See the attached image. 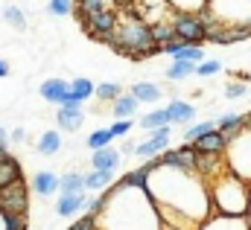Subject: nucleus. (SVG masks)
<instances>
[{
	"label": "nucleus",
	"mask_w": 251,
	"mask_h": 230,
	"mask_svg": "<svg viewBox=\"0 0 251 230\" xmlns=\"http://www.w3.org/2000/svg\"><path fill=\"white\" fill-rule=\"evenodd\" d=\"M97 230H161V216L146 189L117 184L105 192V207L97 216Z\"/></svg>",
	"instance_id": "obj_1"
},
{
	"label": "nucleus",
	"mask_w": 251,
	"mask_h": 230,
	"mask_svg": "<svg viewBox=\"0 0 251 230\" xmlns=\"http://www.w3.org/2000/svg\"><path fill=\"white\" fill-rule=\"evenodd\" d=\"M210 186V204H213V213L219 216H231V219H240V216H249L251 210V186L231 175L228 169L222 175H216L213 181H207Z\"/></svg>",
	"instance_id": "obj_2"
},
{
	"label": "nucleus",
	"mask_w": 251,
	"mask_h": 230,
	"mask_svg": "<svg viewBox=\"0 0 251 230\" xmlns=\"http://www.w3.org/2000/svg\"><path fill=\"white\" fill-rule=\"evenodd\" d=\"M108 44L117 53L131 56V58H146L161 50L155 44V38H152V26H146L143 21H126V23H120L114 29V35L108 38Z\"/></svg>",
	"instance_id": "obj_3"
},
{
	"label": "nucleus",
	"mask_w": 251,
	"mask_h": 230,
	"mask_svg": "<svg viewBox=\"0 0 251 230\" xmlns=\"http://www.w3.org/2000/svg\"><path fill=\"white\" fill-rule=\"evenodd\" d=\"M225 166H228L231 175H237L246 184H251V125H246L243 131H237L234 137H228Z\"/></svg>",
	"instance_id": "obj_4"
},
{
	"label": "nucleus",
	"mask_w": 251,
	"mask_h": 230,
	"mask_svg": "<svg viewBox=\"0 0 251 230\" xmlns=\"http://www.w3.org/2000/svg\"><path fill=\"white\" fill-rule=\"evenodd\" d=\"M207 18H213L219 26H251V0H210L204 9Z\"/></svg>",
	"instance_id": "obj_5"
},
{
	"label": "nucleus",
	"mask_w": 251,
	"mask_h": 230,
	"mask_svg": "<svg viewBox=\"0 0 251 230\" xmlns=\"http://www.w3.org/2000/svg\"><path fill=\"white\" fill-rule=\"evenodd\" d=\"M173 32L190 47H201V41H207V26L201 15H173Z\"/></svg>",
	"instance_id": "obj_6"
},
{
	"label": "nucleus",
	"mask_w": 251,
	"mask_h": 230,
	"mask_svg": "<svg viewBox=\"0 0 251 230\" xmlns=\"http://www.w3.org/2000/svg\"><path fill=\"white\" fill-rule=\"evenodd\" d=\"M170 134H173V125H164V128H158V131H149V137L146 140H140L137 143V158H161L167 149H170Z\"/></svg>",
	"instance_id": "obj_7"
},
{
	"label": "nucleus",
	"mask_w": 251,
	"mask_h": 230,
	"mask_svg": "<svg viewBox=\"0 0 251 230\" xmlns=\"http://www.w3.org/2000/svg\"><path fill=\"white\" fill-rule=\"evenodd\" d=\"M85 26H88V32L97 35V38H111L114 29L120 26V21H117V15H114L111 9H105V12H97V15L85 18Z\"/></svg>",
	"instance_id": "obj_8"
},
{
	"label": "nucleus",
	"mask_w": 251,
	"mask_h": 230,
	"mask_svg": "<svg viewBox=\"0 0 251 230\" xmlns=\"http://www.w3.org/2000/svg\"><path fill=\"white\" fill-rule=\"evenodd\" d=\"M0 210L6 216H24V210H26V189H24V184L0 189Z\"/></svg>",
	"instance_id": "obj_9"
},
{
	"label": "nucleus",
	"mask_w": 251,
	"mask_h": 230,
	"mask_svg": "<svg viewBox=\"0 0 251 230\" xmlns=\"http://www.w3.org/2000/svg\"><path fill=\"white\" fill-rule=\"evenodd\" d=\"M38 93L44 96V102H50V105H59V108H62L64 102H67V96H70V82L50 76V79H44V82L38 85Z\"/></svg>",
	"instance_id": "obj_10"
},
{
	"label": "nucleus",
	"mask_w": 251,
	"mask_h": 230,
	"mask_svg": "<svg viewBox=\"0 0 251 230\" xmlns=\"http://www.w3.org/2000/svg\"><path fill=\"white\" fill-rule=\"evenodd\" d=\"M120 163H123V155L114 146L100 149V152H91V169H97V172H117Z\"/></svg>",
	"instance_id": "obj_11"
},
{
	"label": "nucleus",
	"mask_w": 251,
	"mask_h": 230,
	"mask_svg": "<svg viewBox=\"0 0 251 230\" xmlns=\"http://www.w3.org/2000/svg\"><path fill=\"white\" fill-rule=\"evenodd\" d=\"M94 93H97V85H94L91 79H85V76H76V79L70 82V96H67L64 105H70V108H82V102H88Z\"/></svg>",
	"instance_id": "obj_12"
},
{
	"label": "nucleus",
	"mask_w": 251,
	"mask_h": 230,
	"mask_svg": "<svg viewBox=\"0 0 251 230\" xmlns=\"http://www.w3.org/2000/svg\"><path fill=\"white\" fill-rule=\"evenodd\" d=\"M190 146L196 149V155H225V149H228V137L216 128V131L204 134L201 140H196V143H190Z\"/></svg>",
	"instance_id": "obj_13"
},
{
	"label": "nucleus",
	"mask_w": 251,
	"mask_h": 230,
	"mask_svg": "<svg viewBox=\"0 0 251 230\" xmlns=\"http://www.w3.org/2000/svg\"><path fill=\"white\" fill-rule=\"evenodd\" d=\"M161 53H167V56H173L176 61H190V64H201L204 61V50L201 47H190V44H184V41H173V44H167Z\"/></svg>",
	"instance_id": "obj_14"
},
{
	"label": "nucleus",
	"mask_w": 251,
	"mask_h": 230,
	"mask_svg": "<svg viewBox=\"0 0 251 230\" xmlns=\"http://www.w3.org/2000/svg\"><path fill=\"white\" fill-rule=\"evenodd\" d=\"M82 122H85V111L82 108H70V105H64L56 111V125H59V131H79L82 128Z\"/></svg>",
	"instance_id": "obj_15"
},
{
	"label": "nucleus",
	"mask_w": 251,
	"mask_h": 230,
	"mask_svg": "<svg viewBox=\"0 0 251 230\" xmlns=\"http://www.w3.org/2000/svg\"><path fill=\"white\" fill-rule=\"evenodd\" d=\"M59 186H62V178L56 172H35L32 175V189L41 195V198H50V195H56L59 192Z\"/></svg>",
	"instance_id": "obj_16"
},
{
	"label": "nucleus",
	"mask_w": 251,
	"mask_h": 230,
	"mask_svg": "<svg viewBox=\"0 0 251 230\" xmlns=\"http://www.w3.org/2000/svg\"><path fill=\"white\" fill-rule=\"evenodd\" d=\"M167 114H170V125H193L196 108L190 102H184V99H173L167 105Z\"/></svg>",
	"instance_id": "obj_17"
},
{
	"label": "nucleus",
	"mask_w": 251,
	"mask_h": 230,
	"mask_svg": "<svg viewBox=\"0 0 251 230\" xmlns=\"http://www.w3.org/2000/svg\"><path fill=\"white\" fill-rule=\"evenodd\" d=\"M85 207H88V195H85V192H79V195H62V198H59V204H56V216L70 219V216L82 213Z\"/></svg>",
	"instance_id": "obj_18"
},
{
	"label": "nucleus",
	"mask_w": 251,
	"mask_h": 230,
	"mask_svg": "<svg viewBox=\"0 0 251 230\" xmlns=\"http://www.w3.org/2000/svg\"><path fill=\"white\" fill-rule=\"evenodd\" d=\"M15 184H21V163L12 155H6L0 158V189H9Z\"/></svg>",
	"instance_id": "obj_19"
},
{
	"label": "nucleus",
	"mask_w": 251,
	"mask_h": 230,
	"mask_svg": "<svg viewBox=\"0 0 251 230\" xmlns=\"http://www.w3.org/2000/svg\"><path fill=\"white\" fill-rule=\"evenodd\" d=\"M128 93H131L137 102H146V105H155V102L161 99V88H158L155 82H134V85L128 88Z\"/></svg>",
	"instance_id": "obj_20"
},
{
	"label": "nucleus",
	"mask_w": 251,
	"mask_h": 230,
	"mask_svg": "<svg viewBox=\"0 0 251 230\" xmlns=\"http://www.w3.org/2000/svg\"><path fill=\"white\" fill-rule=\"evenodd\" d=\"M35 149H38L44 158H50V155H59V152H62V131H59V128H50V131H44V134L38 137Z\"/></svg>",
	"instance_id": "obj_21"
},
{
	"label": "nucleus",
	"mask_w": 251,
	"mask_h": 230,
	"mask_svg": "<svg viewBox=\"0 0 251 230\" xmlns=\"http://www.w3.org/2000/svg\"><path fill=\"white\" fill-rule=\"evenodd\" d=\"M249 125V114H222L216 119V128L225 134V137H234L237 131H243Z\"/></svg>",
	"instance_id": "obj_22"
},
{
	"label": "nucleus",
	"mask_w": 251,
	"mask_h": 230,
	"mask_svg": "<svg viewBox=\"0 0 251 230\" xmlns=\"http://www.w3.org/2000/svg\"><path fill=\"white\" fill-rule=\"evenodd\" d=\"M137 99L131 96V93H123V96H117L114 102H111V114H114V119H131V116L137 114Z\"/></svg>",
	"instance_id": "obj_23"
},
{
	"label": "nucleus",
	"mask_w": 251,
	"mask_h": 230,
	"mask_svg": "<svg viewBox=\"0 0 251 230\" xmlns=\"http://www.w3.org/2000/svg\"><path fill=\"white\" fill-rule=\"evenodd\" d=\"M111 178H114V172H97V169H91V172L85 175V192H105L111 186Z\"/></svg>",
	"instance_id": "obj_24"
},
{
	"label": "nucleus",
	"mask_w": 251,
	"mask_h": 230,
	"mask_svg": "<svg viewBox=\"0 0 251 230\" xmlns=\"http://www.w3.org/2000/svg\"><path fill=\"white\" fill-rule=\"evenodd\" d=\"M137 125H140V128H146V131H158V128L170 125V114H167V108L149 111V114H143L140 119H137Z\"/></svg>",
	"instance_id": "obj_25"
},
{
	"label": "nucleus",
	"mask_w": 251,
	"mask_h": 230,
	"mask_svg": "<svg viewBox=\"0 0 251 230\" xmlns=\"http://www.w3.org/2000/svg\"><path fill=\"white\" fill-rule=\"evenodd\" d=\"M176 15H201L210 0H167Z\"/></svg>",
	"instance_id": "obj_26"
},
{
	"label": "nucleus",
	"mask_w": 251,
	"mask_h": 230,
	"mask_svg": "<svg viewBox=\"0 0 251 230\" xmlns=\"http://www.w3.org/2000/svg\"><path fill=\"white\" fill-rule=\"evenodd\" d=\"M59 192L62 195H79V192H85V175L82 172H64Z\"/></svg>",
	"instance_id": "obj_27"
},
{
	"label": "nucleus",
	"mask_w": 251,
	"mask_h": 230,
	"mask_svg": "<svg viewBox=\"0 0 251 230\" xmlns=\"http://www.w3.org/2000/svg\"><path fill=\"white\" fill-rule=\"evenodd\" d=\"M164 76H167L170 82H184L190 76H196V64H190V61H173V64L164 70Z\"/></svg>",
	"instance_id": "obj_28"
},
{
	"label": "nucleus",
	"mask_w": 251,
	"mask_h": 230,
	"mask_svg": "<svg viewBox=\"0 0 251 230\" xmlns=\"http://www.w3.org/2000/svg\"><path fill=\"white\" fill-rule=\"evenodd\" d=\"M210 131H216V119H201V122H193L184 128V143H196V140H201L204 134H210Z\"/></svg>",
	"instance_id": "obj_29"
},
{
	"label": "nucleus",
	"mask_w": 251,
	"mask_h": 230,
	"mask_svg": "<svg viewBox=\"0 0 251 230\" xmlns=\"http://www.w3.org/2000/svg\"><path fill=\"white\" fill-rule=\"evenodd\" d=\"M88 149L91 152H100V149H108L111 143H114V134H111V128H97V131H91L88 134Z\"/></svg>",
	"instance_id": "obj_30"
},
{
	"label": "nucleus",
	"mask_w": 251,
	"mask_h": 230,
	"mask_svg": "<svg viewBox=\"0 0 251 230\" xmlns=\"http://www.w3.org/2000/svg\"><path fill=\"white\" fill-rule=\"evenodd\" d=\"M3 21H6L12 29H18V32H24V29H26V15H24V9H21V6H15V3H9V6L3 9Z\"/></svg>",
	"instance_id": "obj_31"
},
{
	"label": "nucleus",
	"mask_w": 251,
	"mask_h": 230,
	"mask_svg": "<svg viewBox=\"0 0 251 230\" xmlns=\"http://www.w3.org/2000/svg\"><path fill=\"white\" fill-rule=\"evenodd\" d=\"M94 96H97L100 102H108V105H111V102H114L117 96H123V88H120L117 82H100V85H97V93H94Z\"/></svg>",
	"instance_id": "obj_32"
},
{
	"label": "nucleus",
	"mask_w": 251,
	"mask_h": 230,
	"mask_svg": "<svg viewBox=\"0 0 251 230\" xmlns=\"http://www.w3.org/2000/svg\"><path fill=\"white\" fill-rule=\"evenodd\" d=\"M152 38H155V44L164 50L167 44H173L176 41V32H173V23H155L152 26Z\"/></svg>",
	"instance_id": "obj_33"
},
{
	"label": "nucleus",
	"mask_w": 251,
	"mask_h": 230,
	"mask_svg": "<svg viewBox=\"0 0 251 230\" xmlns=\"http://www.w3.org/2000/svg\"><path fill=\"white\" fill-rule=\"evenodd\" d=\"M73 9H76L73 0H47V15H53V18H67V15H73Z\"/></svg>",
	"instance_id": "obj_34"
},
{
	"label": "nucleus",
	"mask_w": 251,
	"mask_h": 230,
	"mask_svg": "<svg viewBox=\"0 0 251 230\" xmlns=\"http://www.w3.org/2000/svg\"><path fill=\"white\" fill-rule=\"evenodd\" d=\"M216 73H222V61H216V58H204L201 64H196V76H201V79L216 76Z\"/></svg>",
	"instance_id": "obj_35"
},
{
	"label": "nucleus",
	"mask_w": 251,
	"mask_h": 230,
	"mask_svg": "<svg viewBox=\"0 0 251 230\" xmlns=\"http://www.w3.org/2000/svg\"><path fill=\"white\" fill-rule=\"evenodd\" d=\"M97 12H105V0H79V15L91 18Z\"/></svg>",
	"instance_id": "obj_36"
},
{
	"label": "nucleus",
	"mask_w": 251,
	"mask_h": 230,
	"mask_svg": "<svg viewBox=\"0 0 251 230\" xmlns=\"http://www.w3.org/2000/svg\"><path fill=\"white\" fill-rule=\"evenodd\" d=\"M246 93H249L246 82H228V85H225V96H228V99H243Z\"/></svg>",
	"instance_id": "obj_37"
},
{
	"label": "nucleus",
	"mask_w": 251,
	"mask_h": 230,
	"mask_svg": "<svg viewBox=\"0 0 251 230\" xmlns=\"http://www.w3.org/2000/svg\"><path fill=\"white\" fill-rule=\"evenodd\" d=\"M108 128H111V134H114V140H117V137H126V134L131 131V119H114V122L108 125Z\"/></svg>",
	"instance_id": "obj_38"
},
{
	"label": "nucleus",
	"mask_w": 251,
	"mask_h": 230,
	"mask_svg": "<svg viewBox=\"0 0 251 230\" xmlns=\"http://www.w3.org/2000/svg\"><path fill=\"white\" fill-rule=\"evenodd\" d=\"M24 140H26V131H24L21 125H18L15 131H9V143H24Z\"/></svg>",
	"instance_id": "obj_39"
},
{
	"label": "nucleus",
	"mask_w": 251,
	"mask_h": 230,
	"mask_svg": "<svg viewBox=\"0 0 251 230\" xmlns=\"http://www.w3.org/2000/svg\"><path fill=\"white\" fill-rule=\"evenodd\" d=\"M134 152H137V143H131V140H126L120 146V155H134Z\"/></svg>",
	"instance_id": "obj_40"
},
{
	"label": "nucleus",
	"mask_w": 251,
	"mask_h": 230,
	"mask_svg": "<svg viewBox=\"0 0 251 230\" xmlns=\"http://www.w3.org/2000/svg\"><path fill=\"white\" fill-rule=\"evenodd\" d=\"M6 76H9V61L0 58V79H6Z\"/></svg>",
	"instance_id": "obj_41"
},
{
	"label": "nucleus",
	"mask_w": 251,
	"mask_h": 230,
	"mask_svg": "<svg viewBox=\"0 0 251 230\" xmlns=\"http://www.w3.org/2000/svg\"><path fill=\"white\" fill-rule=\"evenodd\" d=\"M0 230H9V216L0 210Z\"/></svg>",
	"instance_id": "obj_42"
},
{
	"label": "nucleus",
	"mask_w": 251,
	"mask_h": 230,
	"mask_svg": "<svg viewBox=\"0 0 251 230\" xmlns=\"http://www.w3.org/2000/svg\"><path fill=\"white\" fill-rule=\"evenodd\" d=\"M246 219H249V230H251V210H249V216H246Z\"/></svg>",
	"instance_id": "obj_43"
},
{
	"label": "nucleus",
	"mask_w": 251,
	"mask_h": 230,
	"mask_svg": "<svg viewBox=\"0 0 251 230\" xmlns=\"http://www.w3.org/2000/svg\"><path fill=\"white\" fill-rule=\"evenodd\" d=\"M249 186H251V184H249Z\"/></svg>",
	"instance_id": "obj_44"
}]
</instances>
